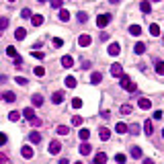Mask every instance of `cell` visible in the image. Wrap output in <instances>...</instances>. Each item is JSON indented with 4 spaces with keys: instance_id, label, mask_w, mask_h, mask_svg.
I'll use <instances>...</instances> for the list:
<instances>
[{
    "instance_id": "1",
    "label": "cell",
    "mask_w": 164,
    "mask_h": 164,
    "mask_svg": "<svg viewBox=\"0 0 164 164\" xmlns=\"http://www.w3.org/2000/svg\"><path fill=\"white\" fill-rule=\"evenodd\" d=\"M121 88H125L127 92H135V90H138V86L131 82L129 76H125V74H123V76H121Z\"/></svg>"
},
{
    "instance_id": "2",
    "label": "cell",
    "mask_w": 164,
    "mask_h": 164,
    "mask_svg": "<svg viewBox=\"0 0 164 164\" xmlns=\"http://www.w3.org/2000/svg\"><path fill=\"white\" fill-rule=\"evenodd\" d=\"M109 23H111V15H99L96 16V27H101V29L107 27Z\"/></svg>"
},
{
    "instance_id": "3",
    "label": "cell",
    "mask_w": 164,
    "mask_h": 164,
    "mask_svg": "<svg viewBox=\"0 0 164 164\" xmlns=\"http://www.w3.org/2000/svg\"><path fill=\"white\" fill-rule=\"evenodd\" d=\"M60 150H62V144H60V139H51L49 142V154H60Z\"/></svg>"
},
{
    "instance_id": "4",
    "label": "cell",
    "mask_w": 164,
    "mask_h": 164,
    "mask_svg": "<svg viewBox=\"0 0 164 164\" xmlns=\"http://www.w3.org/2000/svg\"><path fill=\"white\" fill-rule=\"evenodd\" d=\"M90 43H92V39H90V35H80V37H78V45H80V47H88V45Z\"/></svg>"
},
{
    "instance_id": "5",
    "label": "cell",
    "mask_w": 164,
    "mask_h": 164,
    "mask_svg": "<svg viewBox=\"0 0 164 164\" xmlns=\"http://www.w3.org/2000/svg\"><path fill=\"white\" fill-rule=\"evenodd\" d=\"M21 156L27 158V160H31L33 158V148H31V146H23V148H21Z\"/></svg>"
},
{
    "instance_id": "6",
    "label": "cell",
    "mask_w": 164,
    "mask_h": 164,
    "mask_svg": "<svg viewBox=\"0 0 164 164\" xmlns=\"http://www.w3.org/2000/svg\"><path fill=\"white\" fill-rule=\"evenodd\" d=\"M111 74H113L115 78H121V76H123V68H121V64H113V66H111Z\"/></svg>"
},
{
    "instance_id": "7",
    "label": "cell",
    "mask_w": 164,
    "mask_h": 164,
    "mask_svg": "<svg viewBox=\"0 0 164 164\" xmlns=\"http://www.w3.org/2000/svg\"><path fill=\"white\" fill-rule=\"evenodd\" d=\"M138 105H139V109H150V107H152V101H150V99H146V96H142V99H139L138 101Z\"/></svg>"
},
{
    "instance_id": "8",
    "label": "cell",
    "mask_w": 164,
    "mask_h": 164,
    "mask_svg": "<svg viewBox=\"0 0 164 164\" xmlns=\"http://www.w3.org/2000/svg\"><path fill=\"white\" fill-rule=\"evenodd\" d=\"M29 142H31V144H39V142H41V134H39V131H31V134H29Z\"/></svg>"
},
{
    "instance_id": "9",
    "label": "cell",
    "mask_w": 164,
    "mask_h": 164,
    "mask_svg": "<svg viewBox=\"0 0 164 164\" xmlns=\"http://www.w3.org/2000/svg\"><path fill=\"white\" fill-rule=\"evenodd\" d=\"M25 37H27V31L23 29V27H19V29L15 31V39H16V41H23Z\"/></svg>"
},
{
    "instance_id": "10",
    "label": "cell",
    "mask_w": 164,
    "mask_h": 164,
    "mask_svg": "<svg viewBox=\"0 0 164 164\" xmlns=\"http://www.w3.org/2000/svg\"><path fill=\"white\" fill-rule=\"evenodd\" d=\"M119 51H121V45L119 43H111L109 45V55H119Z\"/></svg>"
},
{
    "instance_id": "11",
    "label": "cell",
    "mask_w": 164,
    "mask_h": 164,
    "mask_svg": "<svg viewBox=\"0 0 164 164\" xmlns=\"http://www.w3.org/2000/svg\"><path fill=\"white\" fill-rule=\"evenodd\" d=\"M99 138L103 139V142H107V139L111 138V131L107 129V127H101V129H99Z\"/></svg>"
},
{
    "instance_id": "12",
    "label": "cell",
    "mask_w": 164,
    "mask_h": 164,
    "mask_svg": "<svg viewBox=\"0 0 164 164\" xmlns=\"http://www.w3.org/2000/svg\"><path fill=\"white\" fill-rule=\"evenodd\" d=\"M62 66H64V68H72V66H74L72 55H64V58H62Z\"/></svg>"
},
{
    "instance_id": "13",
    "label": "cell",
    "mask_w": 164,
    "mask_h": 164,
    "mask_svg": "<svg viewBox=\"0 0 164 164\" xmlns=\"http://www.w3.org/2000/svg\"><path fill=\"white\" fill-rule=\"evenodd\" d=\"M31 23H33V27H41L43 25V16L41 15H33L31 16Z\"/></svg>"
},
{
    "instance_id": "14",
    "label": "cell",
    "mask_w": 164,
    "mask_h": 164,
    "mask_svg": "<svg viewBox=\"0 0 164 164\" xmlns=\"http://www.w3.org/2000/svg\"><path fill=\"white\" fill-rule=\"evenodd\" d=\"M23 117H25V119H33L35 117V111H33V107H27V109H23Z\"/></svg>"
},
{
    "instance_id": "15",
    "label": "cell",
    "mask_w": 164,
    "mask_h": 164,
    "mask_svg": "<svg viewBox=\"0 0 164 164\" xmlns=\"http://www.w3.org/2000/svg\"><path fill=\"white\" fill-rule=\"evenodd\" d=\"M31 103H33V107H41V105H43V96L41 95H33L31 96Z\"/></svg>"
},
{
    "instance_id": "16",
    "label": "cell",
    "mask_w": 164,
    "mask_h": 164,
    "mask_svg": "<svg viewBox=\"0 0 164 164\" xmlns=\"http://www.w3.org/2000/svg\"><path fill=\"white\" fill-rule=\"evenodd\" d=\"M101 80H103V74H101V72H92V74H90V82H92V84H99Z\"/></svg>"
},
{
    "instance_id": "17",
    "label": "cell",
    "mask_w": 164,
    "mask_h": 164,
    "mask_svg": "<svg viewBox=\"0 0 164 164\" xmlns=\"http://www.w3.org/2000/svg\"><path fill=\"white\" fill-rule=\"evenodd\" d=\"M107 162V154L105 152H99V154L95 156V164H105Z\"/></svg>"
},
{
    "instance_id": "18",
    "label": "cell",
    "mask_w": 164,
    "mask_h": 164,
    "mask_svg": "<svg viewBox=\"0 0 164 164\" xmlns=\"http://www.w3.org/2000/svg\"><path fill=\"white\" fill-rule=\"evenodd\" d=\"M90 152H92V148H90V144H86V142H84V144L80 146V154H82V156H88Z\"/></svg>"
},
{
    "instance_id": "19",
    "label": "cell",
    "mask_w": 164,
    "mask_h": 164,
    "mask_svg": "<svg viewBox=\"0 0 164 164\" xmlns=\"http://www.w3.org/2000/svg\"><path fill=\"white\" fill-rule=\"evenodd\" d=\"M134 51H135L138 55H142V54L146 51V43H142V41H138V43H135V47H134Z\"/></svg>"
},
{
    "instance_id": "20",
    "label": "cell",
    "mask_w": 164,
    "mask_h": 164,
    "mask_svg": "<svg viewBox=\"0 0 164 164\" xmlns=\"http://www.w3.org/2000/svg\"><path fill=\"white\" fill-rule=\"evenodd\" d=\"M2 99H4L6 103H15V101H16V95L8 90V92H4V95H2Z\"/></svg>"
},
{
    "instance_id": "21",
    "label": "cell",
    "mask_w": 164,
    "mask_h": 164,
    "mask_svg": "<svg viewBox=\"0 0 164 164\" xmlns=\"http://www.w3.org/2000/svg\"><path fill=\"white\" fill-rule=\"evenodd\" d=\"M78 138L82 139V142H88V138H90V131L86 129V127H84V129H80V131H78Z\"/></svg>"
},
{
    "instance_id": "22",
    "label": "cell",
    "mask_w": 164,
    "mask_h": 164,
    "mask_svg": "<svg viewBox=\"0 0 164 164\" xmlns=\"http://www.w3.org/2000/svg\"><path fill=\"white\" fill-rule=\"evenodd\" d=\"M139 8H142V12H146V15H148V12H152V4H150L148 0H144V2L139 4Z\"/></svg>"
},
{
    "instance_id": "23",
    "label": "cell",
    "mask_w": 164,
    "mask_h": 164,
    "mask_svg": "<svg viewBox=\"0 0 164 164\" xmlns=\"http://www.w3.org/2000/svg\"><path fill=\"white\" fill-rule=\"evenodd\" d=\"M51 101H54L55 105H60L62 101H64V92H54V95H51Z\"/></svg>"
},
{
    "instance_id": "24",
    "label": "cell",
    "mask_w": 164,
    "mask_h": 164,
    "mask_svg": "<svg viewBox=\"0 0 164 164\" xmlns=\"http://www.w3.org/2000/svg\"><path fill=\"white\" fill-rule=\"evenodd\" d=\"M66 86H68V88H76V78L74 76H66Z\"/></svg>"
},
{
    "instance_id": "25",
    "label": "cell",
    "mask_w": 164,
    "mask_h": 164,
    "mask_svg": "<svg viewBox=\"0 0 164 164\" xmlns=\"http://www.w3.org/2000/svg\"><path fill=\"white\" fill-rule=\"evenodd\" d=\"M144 131H146V135H150L152 131H154V127H152V121H150V119H146V123H144Z\"/></svg>"
},
{
    "instance_id": "26",
    "label": "cell",
    "mask_w": 164,
    "mask_h": 164,
    "mask_svg": "<svg viewBox=\"0 0 164 164\" xmlns=\"http://www.w3.org/2000/svg\"><path fill=\"white\" fill-rule=\"evenodd\" d=\"M150 35H154V37H158V35H160V27L156 25V23L150 25Z\"/></svg>"
},
{
    "instance_id": "27",
    "label": "cell",
    "mask_w": 164,
    "mask_h": 164,
    "mask_svg": "<svg viewBox=\"0 0 164 164\" xmlns=\"http://www.w3.org/2000/svg\"><path fill=\"white\" fill-rule=\"evenodd\" d=\"M58 134H60V135H68L70 127H68V125H58Z\"/></svg>"
},
{
    "instance_id": "28",
    "label": "cell",
    "mask_w": 164,
    "mask_h": 164,
    "mask_svg": "<svg viewBox=\"0 0 164 164\" xmlns=\"http://www.w3.org/2000/svg\"><path fill=\"white\" fill-rule=\"evenodd\" d=\"M115 131H117V134H125V131H127V125L125 123H117L115 125Z\"/></svg>"
},
{
    "instance_id": "29",
    "label": "cell",
    "mask_w": 164,
    "mask_h": 164,
    "mask_svg": "<svg viewBox=\"0 0 164 164\" xmlns=\"http://www.w3.org/2000/svg\"><path fill=\"white\" fill-rule=\"evenodd\" d=\"M60 21H64V23H66V21H70V12H68V10L60 8Z\"/></svg>"
},
{
    "instance_id": "30",
    "label": "cell",
    "mask_w": 164,
    "mask_h": 164,
    "mask_svg": "<svg viewBox=\"0 0 164 164\" xmlns=\"http://www.w3.org/2000/svg\"><path fill=\"white\" fill-rule=\"evenodd\" d=\"M6 55H8V58H16L19 54H16V49L12 47V45H8V47H6Z\"/></svg>"
},
{
    "instance_id": "31",
    "label": "cell",
    "mask_w": 164,
    "mask_h": 164,
    "mask_svg": "<svg viewBox=\"0 0 164 164\" xmlns=\"http://www.w3.org/2000/svg\"><path fill=\"white\" fill-rule=\"evenodd\" d=\"M72 125H74V127H80V125H82V117H80V115H74V117H72Z\"/></svg>"
},
{
    "instance_id": "32",
    "label": "cell",
    "mask_w": 164,
    "mask_h": 164,
    "mask_svg": "<svg viewBox=\"0 0 164 164\" xmlns=\"http://www.w3.org/2000/svg\"><path fill=\"white\" fill-rule=\"evenodd\" d=\"M33 72H35V76H39V78H41V76H45V68H43V66H37V68H33Z\"/></svg>"
},
{
    "instance_id": "33",
    "label": "cell",
    "mask_w": 164,
    "mask_h": 164,
    "mask_svg": "<svg viewBox=\"0 0 164 164\" xmlns=\"http://www.w3.org/2000/svg\"><path fill=\"white\" fill-rule=\"evenodd\" d=\"M29 121H31L33 127H41V125H43V119H39V117H33V119H29Z\"/></svg>"
},
{
    "instance_id": "34",
    "label": "cell",
    "mask_w": 164,
    "mask_h": 164,
    "mask_svg": "<svg viewBox=\"0 0 164 164\" xmlns=\"http://www.w3.org/2000/svg\"><path fill=\"white\" fill-rule=\"evenodd\" d=\"M8 119H10V121H19V119H21V113H19V111H10Z\"/></svg>"
},
{
    "instance_id": "35",
    "label": "cell",
    "mask_w": 164,
    "mask_h": 164,
    "mask_svg": "<svg viewBox=\"0 0 164 164\" xmlns=\"http://www.w3.org/2000/svg\"><path fill=\"white\" fill-rule=\"evenodd\" d=\"M129 33L131 35H139V33H142V27H139V25H131L129 27Z\"/></svg>"
},
{
    "instance_id": "36",
    "label": "cell",
    "mask_w": 164,
    "mask_h": 164,
    "mask_svg": "<svg viewBox=\"0 0 164 164\" xmlns=\"http://www.w3.org/2000/svg\"><path fill=\"white\" fill-rule=\"evenodd\" d=\"M21 16H23V19H31L33 12H31V8H23V10H21Z\"/></svg>"
},
{
    "instance_id": "37",
    "label": "cell",
    "mask_w": 164,
    "mask_h": 164,
    "mask_svg": "<svg viewBox=\"0 0 164 164\" xmlns=\"http://www.w3.org/2000/svg\"><path fill=\"white\" fill-rule=\"evenodd\" d=\"M156 72L160 76H164V62H156Z\"/></svg>"
},
{
    "instance_id": "38",
    "label": "cell",
    "mask_w": 164,
    "mask_h": 164,
    "mask_svg": "<svg viewBox=\"0 0 164 164\" xmlns=\"http://www.w3.org/2000/svg\"><path fill=\"white\" fill-rule=\"evenodd\" d=\"M6 27H8V19L6 16H0V31H4Z\"/></svg>"
},
{
    "instance_id": "39",
    "label": "cell",
    "mask_w": 164,
    "mask_h": 164,
    "mask_svg": "<svg viewBox=\"0 0 164 164\" xmlns=\"http://www.w3.org/2000/svg\"><path fill=\"white\" fill-rule=\"evenodd\" d=\"M115 162H117V164H125L127 158H125V154H117V156H115Z\"/></svg>"
},
{
    "instance_id": "40",
    "label": "cell",
    "mask_w": 164,
    "mask_h": 164,
    "mask_svg": "<svg viewBox=\"0 0 164 164\" xmlns=\"http://www.w3.org/2000/svg\"><path fill=\"white\" fill-rule=\"evenodd\" d=\"M131 156H134V158H142V150H139L138 146H135V148H131Z\"/></svg>"
},
{
    "instance_id": "41",
    "label": "cell",
    "mask_w": 164,
    "mask_h": 164,
    "mask_svg": "<svg viewBox=\"0 0 164 164\" xmlns=\"http://www.w3.org/2000/svg\"><path fill=\"white\" fill-rule=\"evenodd\" d=\"M127 131H129V134H134V135H138L139 134V127H138V125H129V127H127Z\"/></svg>"
},
{
    "instance_id": "42",
    "label": "cell",
    "mask_w": 164,
    "mask_h": 164,
    "mask_svg": "<svg viewBox=\"0 0 164 164\" xmlns=\"http://www.w3.org/2000/svg\"><path fill=\"white\" fill-rule=\"evenodd\" d=\"M121 113H123V115H129L131 113V105H121Z\"/></svg>"
},
{
    "instance_id": "43",
    "label": "cell",
    "mask_w": 164,
    "mask_h": 164,
    "mask_svg": "<svg viewBox=\"0 0 164 164\" xmlns=\"http://www.w3.org/2000/svg\"><path fill=\"white\" fill-rule=\"evenodd\" d=\"M16 84H21V86H27V84H29V82H27V78H23V76H16Z\"/></svg>"
},
{
    "instance_id": "44",
    "label": "cell",
    "mask_w": 164,
    "mask_h": 164,
    "mask_svg": "<svg viewBox=\"0 0 164 164\" xmlns=\"http://www.w3.org/2000/svg\"><path fill=\"white\" fill-rule=\"evenodd\" d=\"M78 21H80V23H86V21H88V15L80 10V12H78Z\"/></svg>"
},
{
    "instance_id": "45",
    "label": "cell",
    "mask_w": 164,
    "mask_h": 164,
    "mask_svg": "<svg viewBox=\"0 0 164 164\" xmlns=\"http://www.w3.org/2000/svg\"><path fill=\"white\" fill-rule=\"evenodd\" d=\"M72 107H74V109H80V107H82V99H72Z\"/></svg>"
},
{
    "instance_id": "46",
    "label": "cell",
    "mask_w": 164,
    "mask_h": 164,
    "mask_svg": "<svg viewBox=\"0 0 164 164\" xmlns=\"http://www.w3.org/2000/svg\"><path fill=\"white\" fill-rule=\"evenodd\" d=\"M33 58H37V60H43L45 54H43V51H37V49H35V51H33Z\"/></svg>"
},
{
    "instance_id": "47",
    "label": "cell",
    "mask_w": 164,
    "mask_h": 164,
    "mask_svg": "<svg viewBox=\"0 0 164 164\" xmlns=\"http://www.w3.org/2000/svg\"><path fill=\"white\" fill-rule=\"evenodd\" d=\"M62 2H64V0H51V6H54V8H62Z\"/></svg>"
},
{
    "instance_id": "48",
    "label": "cell",
    "mask_w": 164,
    "mask_h": 164,
    "mask_svg": "<svg viewBox=\"0 0 164 164\" xmlns=\"http://www.w3.org/2000/svg\"><path fill=\"white\" fill-rule=\"evenodd\" d=\"M6 142H8V138H6V134H2V131H0V146H4Z\"/></svg>"
},
{
    "instance_id": "49",
    "label": "cell",
    "mask_w": 164,
    "mask_h": 164,
    "mask_svg": "<svg viewBox=\"0 0 164 164\" xmlns=\"http://www.w3.org/2000/svg\"><path fill=\"white\" fill-rule=\"evenodd\" d=\"M54 45H55V47H62V45H64V39H60V37H55V39H54Z\"/></svg>"
},
{
    "instance_id": "50",
    "label": "cell",
    "mask_w": 164,
    "mask_h": 164,
    "mask_svg": "<svg viewBox=\"0 0 164 164\" xmlns=\"http://www.w3.org/2000/svg\"><path fill=\"white\" fill-rule=\"evenodd\" d=\"M154 119H162V111H154Z\"/></svg>"
},
{
    "instance_id": "51",
    "label": "cell",
    "mask_w": 164,
    "mask_h": 164,
    "mask_svg": "<svg viewBox=\"0 0 164 164\" xmlns=\"http://www.w3.org/2000/svg\"><path fill=\"white\" fill-rule=\"evenodd\" d=\"M109 39V33H101V41H107Z\"/></svg>"
},
{
    "instance_id": "52",
    "label": "cell",
    "mask_w": 164,
    "mask_h": 164,
    "mask_svg": "<svg viewBox=\"0 0 164 164\" xmlns=\"http://www.w3.org/2000/svg\"><path fill=\"white\" fill-rule=\"evenodd\" d=\"M144 164H154V160L152 158H144Z\"/></svg>"
},
{
    "instance_id": "53",
    "label": "cell",
    "mask_w": 164,
    "mask_h": 164,
    "mask_svg": "<svg viewBox=\"0 0 164 164\" xmlns=\"http://www.w3.org/2000/svg\"><path fill=\"white\" fill-rule=\"evenodd\" d=\"M60 164H70V160L68 158H60Z\"/></svg>"
},
{
    "instance_id": "54",
    "label": "cell",
    "mask_w": 164,
    "mask_h": 164,
    "mask_svg": "<svg viewBox=\"0 0 164 164\" xmlns=\"http://www.w3.org/2000/svg\"><path fill=\"white\" fill-rule=\"evenodd\" d=\"M111 4H117V2H121V0H109Z\"/></svg>"
},
{
    "instance_id": "55",
    "label": "cell",
    "mask_w": 164,
    "mask_h": 164,
    "mask_svg": "<svg viewBox=\"0 0 164 164\" xmlns=\"http://www.w3.org/2000/svg\"><path fill=\"white\" fill-rule=\"evenodd\" d=\"M8 2H16V0H8Z\"/></svg>"
},
{
    "instance_id": "56",
    "label": "cell",
    "mask_w": 164,
    "mask_h": 164,
    "mask_svg": "<svg viewBox=\"0 0 164 164\" xmlns=\"http://www.w3.org/2000/svg\"><path fill=\"white\" fill-rule=\"evenodd\" d=\"M39 2H47V0H39Z\"/></svg>"
},
{
    "instance_id": "57",
    "label": "cell",
    "mask_w": 164,
    "mask_h": 164,
    "mask_svg": "<svg viewBox=\"0 0 164 164\" xmlns=\"http://www.w3.org/2000/svg\"><path fill=\"white\" fill-rule=\"evenodd\" d=\"M154 2H160V0H154Z\"/></svg>"
},
{
    "instance_id": "58",
    "label": "cell",
    "mask_w": 164,
    "mask_h": 164,
    "mask_svg": "<svg viewBox=\"0 0 164 164\" xmlns=\"http://www.w3.org/2000/svg\"><path fill=\"white\" fill-rule=\"evenodd\" d=\"M0 164H4V162H2V160H0Z\"/></svg>"
},
{
    "instance_id": "59",
    "label": "cell",
    "mask_w": 164,
    "mask_h": 164,
    "mask_svg": "<svg viewBox=\"0 0 164 164\" xmlns=\"http://www.w3.org/2000/svg\"><path fill=\"white\" fill-rule=\"evenodd\" d=\"M76 164H82V162H76Z\"/></svg>"
},
{
    "instance_id": "60",
    "label": "cell",
    "mask_w": 164,
    "mask_h": 164,
    "mask_svg": "<svg viewBox=\"0 0 164 164\" xmlns=\"http://www.w3.org/2000/svg\"><path fill=\"white\" fill-rule=\"evenodd\" d=\"M162 135H164V129H162Z\"/></svg>"
}]
</instances>
